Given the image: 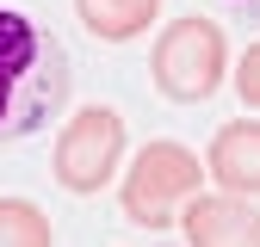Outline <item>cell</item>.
I'll return each instance as SVG.
<instances>
[{"label": "cell", "mask_w": 260, "mask_h": 247, "mask_svg": "<svg viewBox=\"0 0 260 247\" xmlns=\"http://www.w3.org/2000/svg\"><path fill=\"white\" fill-rule=\"evenodd\" d=\"M223 74H230V37H223V25L205 19V13L174 19L155 37V50H149V80H155L161 99H174V105H205L223 87Z\"/></svg>", "instance_id": "cell-2"}, {"label": "cell", "mask_w": 260, "mask_h": 247, "mask_svg": "<svg viewBox=\"0 0 260 247\" xmlns=\"http://www.w3.org/2000/svg\"><path fill=\"white\" fill-rule=\"evenodd\" d=\"M205 173H217L223 192L236 198H260V117H236L211 136Z\"/></svg>", "instance_id": "cell-6"}, {"label": "cell", "mask_w": 260, "mask_h": 247, "mask_svg": "<svg viewBox=\"0 0 260 247\" xmlns=\"http://www.w3.org/2000/svg\"><path fill=\"white\" fill-rule=\"evenodd\" d=\"M75 13H81V25L93 31V37L130 44V37H143V31L155 25L161 0H75Z\"/></svg>", "instance_id": "cell-7"}, {"label": "cell", "mask_w": 260, "mask_h": 247, "mask_svg": "<svg viewBox=\"0 0 260 247\" xmlns=\"http://www.w3.org/2000/svg\"><path fill=\"white\" fill-rule=\"evenodd\" d=\"M0 247H56V229L31 198H0Z\"/></svg>", "instance_id": "cell-8"}, {"label": "cell", "mask_w": 260, "mask_h": 247, "mask_svg": "<svg viewBox=\"0 0 260 247\" xmlns=\"http://www.w3.org/2000/svg\"><path fill=\"white\" fill-rule=\"evenodd\" d=\"M69 105V50L31 19L0 7V142L38 136Z\"/></svg>", "instance_id": "cell-1"}, {"label": "cell", "mask_w": 260, "mask_h": 247, "mask_svg": "<svg viewBox=\"0 0 260 247\" xmlns=\"http://www.w3.org/2000/svg\"><path fill=\"white\" fill-rule=\"evenodd\" d=\"M236 93H242V105H248V111H260V44L236 62Z\"/></svg>", "instance_id": "cell-9"}, {"label": "cell", "mask_w": 260, "mask_h": 247, "mask_svg": "<svg viewBox=\"0 0 260 247\" xmlns=\"http://www.w3.org/2000/svg\"><path fill=\"white\" fill-rule=\"evenodd\" d=\"M236 7H248V13H254V19H260V0H236Z\"/></svg>", "instance_id": "cell-10"}, {"label": "cell", "mask_w": 260, "mask_h": 247, "mask_svg": "<svg viewBox=\"0 0 260 247\" xmlns=\"http://www.w3.org/2000/svg\"><path fill=\"white\" fill-rule=\"evenodd\" d=\"M199 185H205V161L186 142L161 136V142L137 148V161L124 167L118 204H124V216L137 229H168V223H180V210L199 198Z\"/></svg>", "instance_id": "cell-3"}, {"label": "cell", "mask_w": 260, "mask_h": 247, "mask_svg": "<svg viewBox=\"0 0 260 247\" xmlns=\"http://www.w3.org/2000/svg\"><path fill=\"white\" fill-rule=\"evenodd\" d=\"M124 117L112 105H81L69 124H62V136H56V185L62 192H75V198H93V192H106V185L118 179V161H124Z\"/></svg>", "instance_id": "cell-4"}, {"label": "cell", "mask_w": 260, "mask_h": 247, "mask_svg": "<svg viewBox=\"0 0 260 247\" xmlns=\"http://www.w3.org/2000/svg\"><path fill=\"white\" fill-rule=\"evenodd\" d=\"M180 235L186 247H260V210L236 192H223V198H192L180 210Z\"/></svg>", "instance_id": "cell-5"}]
</instances>
